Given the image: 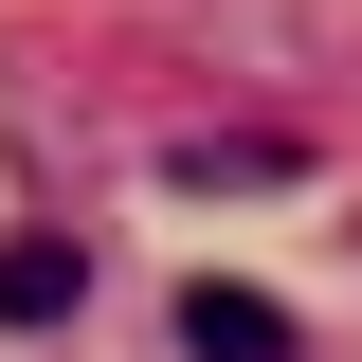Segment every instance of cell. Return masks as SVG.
Segmentation results:
<instances>
[{
  "label": "cell",
  "instance_id": "1",
  "mask_svg": "<svg viewBox=\"0 0 362 362\" xmlns=\"http://www.w3.org/2000/svg\"><path fill=\"white\" fill-rule=\"evenodd\" d=\"M181 362H290V308H272V290H218V272H199V290H181Z\"/></svg>",
  "mask_w": 362,
  "mask_h": 362
},
{
  "label": "cell",
  "instance_id": "3",
  "mask_svg": "<svg viewBox=\"0 0 362 362\" xmlns=\"http://www.w3.org/2000/svg\"><path fill=\"white\" fill-rule=\"evenodd\" d=\"M163 181H199V199H218V181H290V145L272 127H199V145H163Z\"/></svg>",
  "mask_w": 362,
  "mask_h": 362
},
{
  "label": "cell",
  "instance_id": "2",
  "mask_svg": "<svg viewBox=\"0 0 362 362\" xmlns=\"http://www.w3.org/2000/svg\"><path fill=\"white\" fill-rule=\"evenodd\" d=\"M90 308V254L73 235H18V254H0V326H73Z\"/></svg>",
  "mask_w": 362,
  "mask_h": 362
}]
</instances>
